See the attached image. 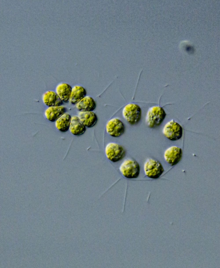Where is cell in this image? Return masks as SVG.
<instances>
[{"mask_svg": "<svg viewBox=\"0 0 220 268\" xmlns=\"http://www.w3.org/2000/svg\"><path fill=\"white\" fill-rule=\"evenodd\" d=\"M66 110V108L62 105L48 107L45 110L44 114L48 120L54 122L65 113Z\"/></svg>", "mask_w": 220, "mask_h": 268, "instance_id": "10", "label": "cell"}, {"mask_svg": "<svg viewBox=\"0 0 220 268\" xmlns=\"http://www.w3.org/2000/svg\"><path fill=\"white\" fill-rule=\"evenodd\" d=\"M43 102L48 107L62 105L63 102L61 100L55 91H48L43 94Z\"/></svg>", "mask_w": 220, "mask_h": 268, "instance_id": "9", "label": "cell"}, {"mask_svg": "<svg viewBox=\"0 0 220 268\" xmlns=\"http://www.w3.org/2000/svg\"><path fill=\"white\" fill-rule=\"evenodd\" d=\"M142 111L137 104L130 103L126 105L122 110L123 118L129 124L134 125L138 124L142 117Z\"/></svg>", "mask_w": 220, "mask_h": 268, "instance_id": "3", "label": "cell"}, {"mask_svg": "<svg viewBox=\"0 0 220 268\" xmlns=\"http://www.w3.org/2000/svg\"><path fill=\"white\" fill-rule=\"evenodd\" d=\"M166 115L161 107L155 106L150 108L146 113L145 121L147 126L153 129L159 126L162 122Z\"/></svg>", "mask_w": 220, "mask_h": 268, "instance_id": "1", "label": "cell"}, {"mask_svg": "<svg viewBox=\"0 0 220 268\" xmlns=\"http://www.w3.org/2000/svg\"><path fill=\"white\" fill-rule=\"evenodd\" d=\"M86 130V127L78 116L75 115L71 117L69 130L72 135L76 136H80L85 133Z\"/></svg>", "mask_w": 220, "mask_h": 268, "instance_id": "13", "label": "cell"}, {"mask_svg": "<svg viewBox=\"0 0 220 268\" xmlns=\"http://www.w3.org/2000/svg\"><path fill=\"white\" fill-rule=\"evenodd\" d=\"M143 169L148 177L154 179L159 178L164 171L161 163L152 158H148L146 160L144 164Z\"/></svg>", "mask_w": 220, "mask_h": 268, "instance_id": "4", "label": "cell"}, {"mask_svg": "<svg viewBox=\"0 0 220 268\" xmlns=\"http://www.w3.org/2000/svg\"><path fill=\"white\" fill-rule=\"evenodd\" d=\"M162 132L167 139L172 141H176L182 137L183 129L178 123L172 120L164 125Z\"/></svg>", "mask_w": 220, "mask_h": 268, "instance_id": "6", "label": "cell"}, {"mask_svg": "<svg viewBox=\"0 0 220 268\" xmlns=\"http://www.w3.org/2000/svg\"><path fill=\"white\" fill-rule=\"evenodd\" d=\"M71 118L69 114L65 113L55 121L56 127L61 132H66L69 130Z\"/></svg>", "mask_w": 220, "mask_h": 268, "instance_id": "16", "label": "cell"}, {"mask_svg": "<svg viewBox=\"0 0 220 268\" xmlns=\"http://www.w3.org/2000/svg\"><path fill=\"white\" fill-rule=\"evenodd\" d=\"M119 170L125 177L130 179L136 178L140 173L139 163L135 160L130 158L124 160L121 164Z\"/></svg>", "mask_w": 220, "mask_h": 268, "instance_id": "2", "label": "cell"}, {"mask_svg": "<svg viewBox=\"0 0 220 268\" xmlns=\"http://www.w3.org/2000/svg\"><path fill=\"white\" fill-rule=\"evenodd\" d=\"M182 155L181 148L175 146L170 147L165 151L163 156L165 160L171 166L176 165L181 160Z\"/></svg>", "mask_w": 220, "mask_h": 268, "instance_id": "8", "label": "cell"}, {"mask_svg": "<svg viewBox=\"0 0 220 268\" xmlns=\"http://www.w3.org/2000/svg\"><path fill=\"white\" fill-rule=\"evenodd\" d=\"M72 88L69 84L62 82L57 85L55 92L63 102L67 103L69 101Z\"/></svg>", "mask_w": 220, "mask_h": 268, "instance_id": "12", "label": "cell"}, {"mask_svg": "<svg viewBox=\"0 0 220 268\" xmlns=\"http://www.w3.org/2000/svg\"><path fill=\"white\" fill-rule=\"evenodd\" d=\"M76 105V108L80 111H93L96 107V102L93 98L86 96Z\"/></svg>", "mask_w": 220, "mask_h": 268, "instance_id": "14", "label": "cell"}, {"mask_svg": "<svg viewBox=\"0 0 220 268\" xmlns=\"http://www.w3.org/2000/svg\"><path fill=\"white\" fill-rule=\"evenodd\" d=\"M78 116L84 126L89 128L94 126L98 120L96 114L93 111H80Z\"/></svg>", "mask_w": 220, "mask_h": 268, "instance_id": "11", "label": "cell"}, {"mask_svg": "<svg viewBox=\"0 0 220 268\" xmlns=\"http://www.w3.org/2000/svg\"><path fill=\"white\" fill-rule=\"evenodd\" d=\"M87 91L83 86L76 85L72 88L69 102L71 104L76 105L86 96Z\"/></svg>", "mask_w": 220, "mask_h": 268, "instance_id": "15", "label": "cell"}, {"mask_svg": "<svg viewBox=\"0 0 220 268\" xmlns=\"http://www.w3.org/2000/svg\"><path fill=\"white\" fill-rule=\"evenodd\" d=\"M105 153L108 159L113 163L122 160L125 157L126 152L124 148L117 143L110 142L105 147Z\"/></svg>", "mask_w": 220, "mask_h": 268, "instance_id": "5", "label": "cell"}, {"mask_svg": "<svg viewBox=\"0 0 220 268\" xmlns=\"http://www.w3.org/2000/svg\"><path fill=\"white\" fill-rule=\"evenodd\" d=\"M106 131L111 137L117 138L123 135L125 131V127L122 121L119 119L112 118L107 122L106 125Z\"/></svg>", "mask_w": 220, "mask_h": 268, "instance_id": "7", "label": "cell"}]
</instances>
